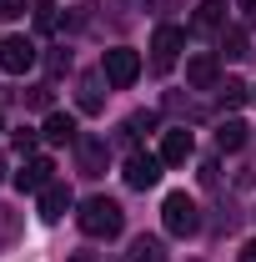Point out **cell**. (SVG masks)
Instances as JSON below:
<instances>
[{
  "label": "cell",
  "mask_w": 256,
  "mask_h": 262,
  "mask_svg": "<svg viewBox=\"0 0 256 262\" xmlns=\"http://www.w3.org/2000/svg\"><path fill=\"white\" fill-rule=\"evenodd\" d=\"M75 222H81L86 237L111 242V237H121V227H126V212H121V202H111V196H91V202H81Z\"/></svg>",
  "instance_id": "cell-1"
},
{
  "label": "cell",
  "mask_w": 256,
  "mask_h": 262,
  "mask_svg": "<svg viewBox=\"0 0 256 262\" xmlns=\"http://www.w3.org/2000/svg\"><path fill=\"white\" fill-rule=\"evenodd\" d=\"M161 222H166L171 237H196V232H201V212H196V202L186 192H171L166 207H161Z\"/></svg>",
  "instance_id": "cell-2"
},
{
  "label": "cell",
  "mask_w": 256,
  "mask_h": 262,
  "mask_svg": "<svg viewBox=\"0 0 256 262\" xmlns=\"http://www.w3.org/2000/svg\"><path fill=\"white\" fill-rule=\"evenodd\" d=\"M100 76H106L116 91H126V86H136V76H141V56H136L131 46H116V51H106Z\"/></svg>",
  "instance_id": "cell-3"
},
{
  "label": "cell",
  "mask_w": 256,
  "mask_h": 262,
  "mask_svg": "<svg viewBox=\"0 0 256 262\" xmlns=\"http://www.w3.org/2000/svg\"><path fill=\"white\" fill-rule=\"evenodd\" d=\"M35 66V40L25 35H10V40H0V71H10V76H25Z\"/></svg>",
  "instance_id": "cell-4"
},
{
  "label": "cell",
  "mask_w": 256,
  "mask_h": 262,
  "mask_svg": "<svg viewBox=\"0 0 256 262\" xmlns=\"http://www.w3.org/2000/svg\"><path fill=\"white\" fill-rule=\"evenodd\" d=\"M181 46H186V35L176 31V26H161V31L151 35V66H156V71H171L176 56H181Z\"/></svg>",
  "instance_id": "cell-5"
},
{
  "label": "cell",
  "mask_w": 256,
  "mask_h": 262,
  "mask_svg": "<svg viewBox=\"0 0 256 262\" xmlns=\"http://www.w3.org/2000/svg\"><path fill=\"white\" fill-rule=\"evenodd\" d=\"M161 166H166L161 157H151V151H136V157L126 162V182L136 187V192H146V187H156V182H161Z\"/></svg>",
  "instance_id": "cell-6"
},
{
  "label": "cell",
  "mask_w": 256,
  "mask_h": 262,
  "mask_svg": "<svg viewBox=\"0 0 256 262\" xmlns=\"http://www.w3.org/2000/svg\"><path fill=\"white\" fill-rule=\"evenodd\" d=\"M166 166H186V157H191V131L186 126H176V131H166L161 136V151H156Z\"/></svg>",
  "instance_id": "cell-7"
},
{
  "label": "cell",
  "mask_w": 256,
  "mask_h": 262,
  "mask_svg": "<svg viewBox=\"0 0 256 262\" xmlns=\"http://www.w3.org/2000/svg\"><path fill=\"white\" fill-rule=\"evenodd\" d=\"M50 171H56L50 157H31L25 171H15V187H20V192H45V187H50Z\"/></svg>",
  "instance_id": "cell-8"
},
{
  "label": "cell",
  "mask_w": 256,
  "mask_h": 262,
  "mask_svg": "<svg viewBox=\"0 0 256 262\" xmlns=\"http://www.w3.org/2000/svg\"><path fill=\"white\" fill-rule=\"evenodd\" d=\"M75 151H81V171H86V177H100V171H106V157H111V151H106L100 136H81Z\"/></svg>",
  "instance_id": "cell-9"
},
{
  "label": "cell",
  "mask_w": 256,
  "mask_h": 262,
  "mask_svg": "<svg viewBox=\"0 0 256 262\" xmlns=\"http://www.w3.org/2000/svg\"><path fill=\"white\" fill-rule=\"evenodd\" d=\"M65 212H70V187H65V182H50V187L40 192V217H45V222H61Z\"/></svg>",
  "instance_id": "cell-10"
},
{
  "label": "cell",
  "mask_w": 256,
  "mask_h": 262,
  "mask_svg": "<svg viewBox=\"0 0 256 262\" xmlns=\"http://www.w3.org/2000/svg\"><path fill=\"white\" fill-rule=\"evenodd\" d=\"M216 76H221L216 56H191V61H186V81H191L196 91H211V86H216Z\"/></svg>",
  "instance_id": "cell-11"
},
{
  "label": "cell",
  "mask_w": 256,
  "mask_h": 262,
  "mask_svg": "<svg viewBox=\"0 0 256 262\" xmlns=\"http://www.w3.org/2000/svg\"><path fill=\"white\" fill-rule=\"evenodd\" d=\"M40 136H45L50 146H65V141H81V136H75V121H70V116H61V111H50V116H45Z\"/></svg>",
  "instance_id": "cell-12"
},
{
  "label": "cell",
  "mask_w": 256,
  "mask_h": 262,
  "mask_svg": "<svg viewBox=\"0 0 256 262\" xmlns=\"http://www.w3.org/2000/svg\"><path fill=\"white\" fill-rule=\"evenodd\" d=\"M221 56H226V61L251 56V46H246V31H241V26H226V31H221Z\"/></svg>",
  "instance_id": "cell-13"
},
{
  "label": "cell",
  "mask_w": 256,
  "mask_h": 262,
  "mask_svg": "<svg viewBox=\"0 0 256 262\" xmlns=\"http://www.w3.org/2000/svg\"><path fill=\"white\" fill-rule=\"evenodd\" d=\"M221 20H226L221 0H201V5H196V31H221Z\"/></svg>",
  "instance_id": "cell-14"
},
{
  "label": "cell",
  "mask_w": 256,
  "mask_h": 262,
  "mask_svg": "<svg viewBox=\"0 0 256 262\" xmlns=\"http://www.w3.org/2000/svg\"><path fill=\"white\" fill-rule=\"evenodd\" d=\"M131 262H166V247L156 237H136L131 242Z\"/></svg>",
  "instance_id": "cell-15"
},
{
  "label": "cell",
  "mask_w": 256,
  "mask_h": 262,
  "mask_svg": "<svg viewBox=\"0 0 256 262\" xmlns=\"http://www.w3.org/2000/svg\"><path fill=\"white\" fill-rule=\"evenodd\" d=\"M216 146H221V151L246 146V126H241V121H221V131H216Z\"/></svg>",
  "instance_id": "cell-16"
},
{
  "label": "cell",
  "mask_w": 256,
  "mask_h": 262,
  "mask_svg": "<svg viewBox=\"0 0 256 262\" xmlns=\"http://www.w3.org/2000/svg\"><path fill=\"white\" fill-rule=\"evenodd\" d=\"M216 96H221V106H241V101L251 96V86H246V81H221Z\"/></svg>",
  "instance_id": "cell-17"
},
{
  "label": "cell",
  "mask_w": 256,
  "mask_h": 262,
  "mask_svg": "<svg viewBox=\"0 0 256 262\" xmlns=\"http://www.w3.org/2000/svg\"><path fill=\"white\" fill-rule=\"evenodd\" d=\"M81 111H100V76L81 81Z\"/></svg>",
  "instance_id": "cell-18"
},
{
  "label": "cell",
  "mask_w": 256,
  "mask_h": 262,
  "mask_svg": "<svg viewBox=\"0 0 256 262\" xmlns=\"http://www.w3.org/2000/svg\"><path fill=\"white\" fill-rule=\"evenodd\" d=\"M151 126H156V116H151V111H136V116L126 121V131H131V136H141V131H151Z\"/></svg>",
  "instance_id": "cell-19"
},
{
  "label": "cell",
  "mask_w": 256,
  "mask_h": 262,
  "mask_svg": "<svg viewBox=\"0 0 256 262\" xmlns=\"http://www.w3.org/2000/svg\"><path fill=\"white\" fill-rule=\"evenodd\" d=\"M25 15V0H0V20H20Z\"/></svg>",
  "instance_id": "cell-20"
},
{
  "label": "cell",
  "mask_w": 256,
  "mask_h": 262,
  "mask_svg": "<svg viewBox=\"0 0 256 262\" xmlns=\"http://www.w3.org/2000/svg\"><path fill=\"white\" fill-rule=\"evenodd\" d=\"M31 146H35V131L20 126V131H15V151H31Z\"/></svg>",
  "instance_id": "cell-21"
},
{
  "label": "cell",
  "mask_w": 256,
  "mask_h": 262,
  "mask_svg": "<svg viewBox=\"0 0 256 262\" xmlns=\"http://www.w3.org/2000/svg\"><path fill=\"white\" fill-rule=\"evenodd\" d=\"M15 232V217H10V207H0V237H10Z\"/></svg>",
  "instance_id": "cell-22"
},
{
  "label": "cell",
  "mask_w": 256,
  "mask_h": 262,
  "mask_svg": "<svg viewBox=\"0 0 256 262\" xmlns=\"http://www.w3.org/2000/svg\"><path fill=\"white\" fill-rule=\"evenodd\" d=\"M241 262H256V237L246 242V247H241Z\"/></svg>",
  "instance_id": "cell-23"
},
{
  "label": "cell",
  "mask_w": 256,
  "mask_h": 262,
  "mask_svg": "<svg viewBox=\"0 0 256 262\" xmlns=\"http://www.w3.org/2000/svg\"><path fill=\"white\" fill-rule=\"evenodd\" d=\"M241 10H246V20H256V0H236Z\"/></svg>",
  "instance_id": "cell-24"
},
{
  "label": "cell",
  "mask_w": 256,
  "mask_h": 262,
  "mask_svg": "<svg viewBox=\"0 0 256 262\" xmlns=\"http://www.w3.org/2000/svg\"><path fill=\"white\" fill-rule=\"evenodd\" d=\"M0 177H5V157H0Z\"/></svg>",
  "instance_id": "cell-25"
},
{
  "label": "cell",
  "mask_w": 256,
  "mask_h": 262,
  "mask_svg": "<svg viewBox=\"0 0 256 262\" xmlns=\"http://www.w3.org/2000/svg\"><path fill=\"white\" fill-rule=\"evenodd\" d=\"M251 101H256V91H251Z\"/></svg>",
  "instance_id": "cell-26"
}]
</instances>
